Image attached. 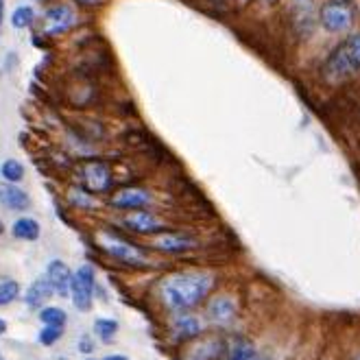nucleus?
<instances>
[{
    "instance_id": "28",
    "label": "nucleus",
    "mask_w": 360,
    "mask_h": 360,
    "mask_svg": "<svg viewBox=\"0 0 360 360\" xmlns=\"http://www.w3.org/2000/svg\"><path fill=\"white\" fill-rule=\"evenodd\" d=\"M7 332V321L5 319H0V336H3Z\"/></svg>"
},
{
    "instance_id": "22",
    "label": "nucleus",
    "mask_w": 360,
    "mask_h": 360,
    "mask_svg": "<svg viewBox=\"0 0 360 360\" xmlns=\"http://www.w3.org/2000/svg\"><path fill=\"white\" fill-rule=\"evenodd\" d=\"M20 295V284L15 280H5L0 282V308L9 306L15 297Z\"/></svg>"
},
{
    "instance_id": "8",
    "label": "nucleus",
    "mask_w": 360,
    "mask_h": 360,
    "mask_svg": "<svg viewBox=\"0 0 360 360\" xmlns=\"http://www.w3.org/2000/svg\"><path fill=\"white\" fill-rule=\"evenodd\" d=\"M75 25H77V11L70 5H66V3L53 5L44 13V35H49V37L66 33Z\"/></svg>"
},
{
    "instance_id": "27",
    "label": "nucleus",
    "mask_w": 360,
    "mask_h": 360,
    "mask_svg": "<svg viewBox=\"0 0 360 360\" xmlns=\"http://www.w3.org/2000/svg\"><path fill=\"white\" fill-rule=\"evenodd\" d=\"M79 3H83V5H101L103 0H79Z\"/></svg>"
},
{
    "instance_id": "4",
    "label": "nucleus",
    "mask_w": 360,
    "mask_h": 360,
    "mask_svg": "<svg viewBox=\"0 0 360 360\" xmlns=\"http://www.w3.org/2000/svg\"><path fill=\"white\" fill-rule=\"evenodd\" d=\"M79 179H81L83 190L90 193V195L110 193L112 184H114L112 168H110L108 162H103V160H88L86 164L81 166Z\"/></svg>"
},
{
    "instance_id": "9",
    "label": "nucleus",
    "mask_w": 360,
    "mask_h": 360,
    "mask_svg": "<svg viewBox=\"0 0 360 360\" xmlns=\"http://www.w3.org/2000/svg\"><path fill=\"white\" fill-rule=\"evenodd\" d=\"M120 225L124 229L134 231V234H160V231H164V223L151 214V212H144V210H129L127 214L120 219Z\"/></svg>"
},
{
    "instance_id": "6",
    "label": "nucleus",
    "mask_w": 360,
    "mask_h": 360,
    "mask_svg": "<svg viewBox=\"0 0 360 360\" xmlns=\"http://www.w3.org/2000/svg\"><path fill=\"white\" fill-rule=\"evenodd\" d=\"M101 247L110 253L112 258H116L118 262L122 264H129V266H138V269H144V266H149V258L144 256V251L134 247L131 243H127L114 234H103L101 238Z\"/></svg>"
},
{
    "instance_id": "1",
    "label": "nucleus",
    "mask_w": 360,
    "mask_h": 360,
    "mask_svg": "<svg viewBox=\"0 0 360 360\" xmlns=\"http://www.w3.org/2000/svg\"><path fill=\"white\" fill-rule=\"evenodd\" d=\"M214 288V275L207 271H175L158 284V295L168 310L188 312L199 306Z\"/></svg>"
},
{
    "instance_id": "2",
    "label": "nucleus",
    "mask_w": 360,
    "mask_h": 360,
    "mask_svg": "<svg viewBox=\"0 0 360 360\" xmlns=\"http://www.w3.org/2000/svg\"><path fill=\"white\" fill-rule=\"evenodd\" d=\"M326 77L332 83H341L360 70V33H352L326 61Z\"/></svg>"
},
{
    "instance_id": "26",
    "label": "nucleus",
    "mask_w": 360,
    "mask_h": 360,
    "mask_svg": "<svg viewBox=\"0 0 360 360\" xmlns=\"http://www.w3.org/2000/svg\"><path fill=\"white\" fill-rule=\"evenodd\" d=\"M101 360H129V358L122 356V354H112V356H105V358H101Z\"/></svg>"
},
{
    "instance_id": "5",
    "label": "nucleus",
    "mask_w": 360,
    "mask_h": 360,
    "mask_svg": "<svg viewBox=\"0 0 360 360\" xmlns=\"http://www.w3.org/2000/svg\"><path fill=\"white\" fill-rule=\"evenodd\" d=\"M94 288H96V275L90 264H83L72 273L70 282V300L77 310L86 312L92 308L94 302Z\"/></svg>"
},
{
    "instance_id": "23",
    "label": "nucleus",
    "mask_w": 360,
    "mask_h": 360,
    "mask_svg": "<svg viewBox=\"0 0 360 360\" xmlns=\"http://www.w3.org/2000/svg\"><path fill=\"white\" fill-rule=\"evenodd\" d=\"M33 18H35V11L31 7H18L11 15V25L13 29H27L31 22H33Z\"/></svg>"
},
{
    "instance_id": "19",
    "label": "nucleus",
    "mask_w": 360,
    "mask_h": 360,
    "mask_svg": "<svg viewBox=\"0 0 360 360\" xmlns=\"http://www.w3.org/2000/svg\"><path fill=\"white\" fill-rule=\"evenodd\" d=\"M118 332V321L116 319H108V316H101V319L94 321V334L101 338L103 343H112Z\"/></svg>"
},
{
    "instance_id": "18",
    "label": "nucleus",
    "mask_w": 360,
    "mask_h": 360,
    "mask_svg": "<svg viewBox=\"0 0 360 360\" xmlns=\"http://www.w3.org/2000/svg\"><path fill=\"white\" fill-rule=\"evenodd\" d=\"M11 234L13 238H20V240H37L39 234H41V227L35 219H29V217H22L18 219L11 227Z\"/></svg>"
},
{
    "instance_id": "25",
    "label": "nucleus",
    "mask_w": 360,
    "mask_h": 360,
    "mask_svg": "<svg viewBox=\"0 0 360 360\" xmlns=\"http://www.w3.org/2000/svg\"><path fill=\"white\" fill-rule=\"evenodd\" d=\"M79 352L81 354H92L94 352V343L90 336H81L79 338Z\"/></svg>"
},
{
    "instance_id": "14",
    "label": "nucleus",
    "mask_w": 360,
    "mask_h": 360,
    "mask_svg": "<svg viewBox=\"0 0 360 360\" xmlns=\"http://www.w3.org/2000/svg\"><path fill=\"white\" fill-rule=\"evenodd\" d=\"M201 332H203V326L195 314L181 312L175 316V321H173V338L175 341H193V338H197Z\"/></svg>"
},
{
    "instance_id": "15",
    "label": "nucleus",
    "mask_w": 360,
    "mask_h": 360,
    "mask_svg": "<svg viewBox=\"0 0 360 360\" xmlns=\"http://www.w3.org/2000/svg\"><path fill=\"white\" fill-rule=\"evenodd\" d=\"M0 203L7 210H15V212H25L31 207L29 195L15 184H0Z\"/></svg>"
},
{
    "instance_id": "24",
    "label": "nucleus",
    "mask_w": 360,
    "mask_h": 360,
    "mask_svg": "<svg viewBox=\"0 0 360 360\" xmlns=\"http://www.w3.org/2000/svg\"><path fill=\"white\" fill-rule=\"evenodd\" d=\"M61 336H63V326H44L39 332V343L51 347L59 341Z\"/></svg>"
},
{
    "instance_id": "30",
    "label": "nucleus",
    "mask_w": 360,
    "mask_h": 360,
    "mask_svg": "<svg viewBox=\"0 0 360 360\" xmlns=\"http://www.w3.org/2000/svg\"><path fill=\"white\" fill-rule=\"evenodd\" d=\"M3 231H5V227H3V223H0V234H3Z\"/></svg>"
},
{
    "instance_id": "32",
    "label": "nucleus",
    "mask_w": 360,
    "mask_h": 360,
    "mask_svg": "<svg viewBox=\"0 0 360 360\" xmlns=\"http://www.w3.org/2000/svg\"><path fill=\"white\" fill-rule=\"evenodd\" d=\"M354 360H360V356H356V358H354Z\"/></svg>"
},
{
    "instance_id": "11",
    "label": "nucleus",
    "mask_w": 360,
    "mask_h": 360,
    "mask_svg": "<svg viewBox=\"0 0 360 360\" xmlns=\"http://www.w3.org/2000/svg\"><path fill=\"white\" fill-rule=\"evenodd\" d=\"M46 280H49L53 292H57L59 297H68L70 282H72V271L68 269L66 262H61V260L49 262V266H46Z\"/></svg>"
},
{
    "instance_id": "12",
    "label": "nucleus",
    "mask_w": 360,
    "mask_h": 360,
    "mask_svg": "<svg viewBox=\"0 0 360 360\" xmlns=\"http://www.w3.org/2000/svg\"><path fill=\"white\" fill-rule=\"evenodd\" d=\"M153 247L164 253H184L197 247V240L188 234H177V231H164V234L153 238Z\"/></svg>"
},
{
    "instance_id": "3",
    "label": "nucleus",
    "mask_w": 360,
    "mask_h": 360,
    "mask_svg": "<svg viewBox=\"0 0 360 360\" xmlns=\"http://www.w3.org/2000/svg\"><path fill=\"white\" fill-rule=\"evenodd\" d=\"M356 22V9L349 0H328L321 7V27L330 33H347Z\"/></svg>"
},
{
    "instance_id": "16",
    "label": "nucleus",
    "mask_w": 360,
    "mask_h": 360,
    "mask_svg": "<svg viewBox=\"0 0 360 360\" xmlns=\"http://www.w3.org/2000/svg\"><path fill=\"white\" fill-rule=\"evenodd\" d=\"M223 360H260V354L249 338L236 336L227 343Z\"/></svg>"
},
{
    "instance_id": "31",
    "label": "nucleus",
    "mask_w": 360,
    "mask_h": 360,
    "mask_svg": "<svg viewBox=\"0 0 360 360\" xmlns=\"http://www.w3.org/2000/svg\"><path fill=\"white\" fill-rule=\"evenodd\" d=\"M266 3H275V0H266Z\"/></svg>"
},
{
    "instance_id": "17",
    "label": "nucleus",
    "mask_w": 360,
    "mask_h": 360,
    "mask_svg": "<svg viewBox=\"0 0 360 360\" xmlns=\"http://www.w3.org/2000/svg\"><path fill=\"white\" fill-rule=\"evenodd\" d=\"M51 295H53V288H51L49 280L46 278H37L29 286V290L25 295V302H27L29 308H44V304L51 300Z\"/></svg>"
},
{
    "instance_id": "21",
    "label": "nucleus",
    "mask_w": 360,
    "mask_h": 360,
    "mask_svg": "<svg viewBox=\"0 0 360 360\" xmlns=\"http://www.w3.org/2000/svg\"><path fill=\"white\" fill-rule=\"evenodd\" d=\"M39 321L44 326H66L68 314L57 306H44L39 310Z\"/></svg>"
},
{
    "instance_id": "29",
    "label": "nucleus",
    "mask_w": 360,
    "mask_h": 360,
    "mask_svg": "<svg viewBox=\"0 0 360 360\" xmlns=\"http://www.w3.org/2000/svg\"><path fill=\"white\" fill-rule=\"evenodd\" d=\"M0 22H3V0H0Z\"/></svg>"
},
{
    "instance_id": "7",
    "label": "nucleus",
    "mask_w": 360,
    "mask_h": 360,
    "mask_svg": "<svg viewBox=\"0 0 360 360\" xmlns=\"http://www.w3.org/2000/svg\"><path fill=\"white\" fill-rule=\"evenodd\" d=\"M225 347H227V341L219 334H212V336H197L193 338V343H190L184 354H181V360H221L223 354H225Z\"/></svg>"
},
{
    "instance_id": "10",
    "label": "nucleus",
    "mask_w": 360,
    "mask_h": 360,
    "mask_svg": "<svg viewBox=\"0 0 360 360\" xmlns=\"http://www.w3.org/2000/svg\"><path fill=\"white\" fill-rule=\"evenodd\" d=\"M151 203V195L144 188H120L112 195V205L118 210H144Z\"/></svg>"
},
{
    "instance_id": "13",
    "label": "nucleus",
    "mask_w": 360,
    "mask_h": 360,
    "mask_svg": "<svg viewBox=\"0 0 360 360\" xmlns=\"http://www.w3.org/2000/svg\"><path fill=\"white\" fill-rule=\"evenodd\" d=\"M207 314L214 323L227 326L236 319V302L227 297V295H219V297H214L207 304Z\"/></svg>"
},
{
    "instance_id": "20",
    "label": "nucleus",
    "mask_w": 360,
    "mask_h": 360,
    "mask_svg": "<svg viewBox=\"0 0 360 360\" xmlns=\"http://www.w3.org/2000/svg\"><path fill=\"white\" fill-rule=\"evenodd\" d=\"M0 175H3V179L7 184H20L25 179V166L18 160H7V162H3V166H0Z\"/></svg>"
}]
</instances>
